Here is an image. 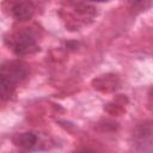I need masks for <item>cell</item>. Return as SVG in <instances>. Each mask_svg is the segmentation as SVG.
I'll return each instance as SVG.
<instances>
[{
	"label": "cell",
	"instance_id": "cell-1",
	"mask_svg": "<svg viewBox=\"0 0 153 153\" xmlns=\"http://www.w3.org/2000/svg\"><path fill=\"white\" fill-rule=\"evenodd\" d=\"M26 75L27 68L22 61H6L0 65V99H7Z\"/></svg>",
	"mask_w": 153,
	"mask_h": 153
},
{
	"label": "cell",
	"instance_id": "cell-2",
	"mask_svg": "<svg viewBox=\"0 0 153 153\" xmlns=\"http://www.w3.org/2000/svg\"><path fill=\"white\" fill-rule=\"evenodd\" d=\"M8 45L11 47L13 53L18 56L32 54L38 49L36 38L33 33L29 30H23V31H19L12 35L10 37Z\"/></svg>",
	"mask_w": 153,
	"mask_h": 153
},
{
	"label": "cell",
	"instance_id": "cell-3",
	"mask_svg": "<svg viewBox=\"0 0 153 153\" xmlns=\"http://www.w3.org/2000/svg\"><path fill=\"white\" fill-rule=\"evenodd\" d=\"M10 11H11V14L17 20H26V19H30L33 16L35 7H33V5L31 2L20 1V2L11 4Z\"/></svg>",
	"mask_w": 153,
	"mask_h": 153
},
{
	"label": "cell",
	"instance_id": "cell-4",
	"mask_svg": "<svg viewBox=\"0 0 153 153\" xmlns=\"http://www.w3.org/2000/svg\"><path fill=\"white\" fill-rule=\"evenodd\" d=\"M16 143L24 148H31L37 143V136L33 133H23L17 136Z\"/></svg>",
	"mask_w": 153,
	"mask_h": 153
},
{
	"label": "cell",
	"instance_id": "cell-5",
	"mask_svg": "<svg viewBox=\"0 0 153 153\" xmlns=\"http://www.w3.org/2000/svg\"><path fill=\"white\" fill-rule=\"evenodd\" d=\"M74 153H96V152L94 151H91L88 148H82V149H79V151H76Z\"/></svg>",
	"mask_w": 153,
	"mask_h": 153
}]
</instances>
